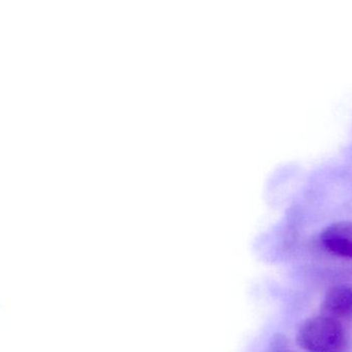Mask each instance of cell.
Instances as JSON below:
<instances>
[{
	"instance_id": "obj_4",
	"label": "cell",
	"mask_w": 352,
	"mask_h": 352,
	"mask_svg": "<svg viewBox=\"0 0 352 352\" xmlns=\"http://www.w3.org/2000/svg\"><path fill=\"white\" fill-rule=\"evenodd\" d=\"M268 352H298L292 346L289 339L283 335L277 334L270 342Z\"/></svg>"
},
{
	"instance_id": "obj_3",
	"label": "cell",
	"mask_w": 352,
	"mask_h": 352,
	"mask_svg": "<svg viewBox=\"0 0 352 352\" xmlns=\"http://www.w3.org/2000/svg\"><path fill=\"white\" fill-rule=\"evenodd\" d=\"M322 315L338 318L352 316V287L338 285L327 293L322 304Z\"/></svg>"
},
{
	"instance_id": "obj_2",
	"label": "cell",
	"mask_w": 352,
	"mask_h": 352,
	"mask_svg": "<svg viewBox=\"0 0 352 352\" xmlns=\"http://www.w3.org/2000/svg\"><path fill=\"white\" fill-rule=\"evenodd\" d=\"M322 241L331 253L352 260V221L329 225L322 233Z\"/></svg>"
},
{
	"instance_id": "obj_1",
	"label": "cell",
	"mask_w": 352,
	"mask_h": 352,
	"mask_svg": "<svg viewBox=\"0 0 352 352\" xmlns=\"http://www.w3.org/2000/svg\"><path fill=\"white\" fill-rule=\"evenodd\" d=\"M297 340L307 352H343L346 343L340 322L324 315L306 320L298 332Z\"/></svg>"
}]
</instances>
